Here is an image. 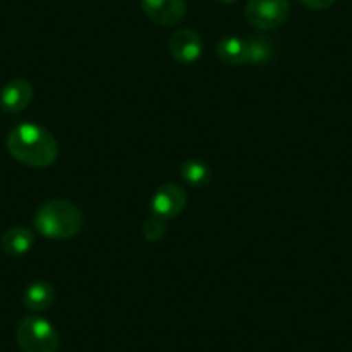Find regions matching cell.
Instances as JSON below:
<instances>
[{
	"label": "cell",
	"instance_id": "1",
	"mask_svg": "<svg viewBox=\"0 0 352 352\" xmlns=\"http://www.w3.org/2000/svg\"><path fill=\"white\" fill-rule=\"evenodd\" d=\"M8 151L16 161L30 168H49L59 154L54 135L35 123H23L12 128L8 137Z\"/></svg>",
	"mask_w": 352,
	"mask_h": 352
},
{
	"label": "cell",
	"instance_id": "2",
	"mask_svg": "<svg viewBox=\"0 0 352 352\" xmlns=\"http://www.w3.org/2000/svg\"><path fill=\"white\" fill-rule=\"evenodd\" d=\"M83 225L81 211L69 201L54 199L38 208L35 214V228L42 236L52 240H67L78 235Z\"/></svg>",
	"mask_w": 352,
	"mask_h": 352
},
{
	"label": "cell",
	"instance_id": "3",
	"mask_svg": "<svg viewBox=\"0 0 352 352\" xmlns=\"http://www.w3.org/2000/svg\"><path fill=\"white\" fill-rule=\"evenodd\" d=\"M16 340L23 352H57L60 338L50 321L40 316H26L19 321Z\"/></svg>",
	"mask_w": 352,
	"mask_h": 352
},
{
	"label": "cell",
	"instance_id": "4",
	"mask_svg": "<svg viewBox=\"0 0 352 352\" xmlns=\"http://www.w3.org/2000/svg\"><path fill=\"white\" fill-rule=\"evenodd\" d=\"M290 16L289 0H249L245 18L257 30H276L287 23Z\"/></svg>",
	"mask_w": 352,
	"mask_h": 352
},
{
	"label": "cell",
	"instance_id": "5",
	"mask_svg": "<svg viewBox=\"0 0 352 352\" xmlns=\"http://www.w3.org/2000/svg\"><path fill=\"white\" fill-rule=\"evenodd\" d=\"M185 206H187V192L180 185L164 184L152 195L151 211L154 216L168 221L180 216Z\"/></svg>",
	"mask_w": 352,
	"mask_h": 352
},
{
	"label": "cell",
	"instance_id": "6",
	"mask_svg": "<svg viewBox=\"0 0 352 352\" xmlns=\"http://www.w3.org/2000/svg\"><path fill=\"white\" fill-rule=\"evenodd\" d=\"M204 50V42L195 30L182 28L169 38V54L176 63L190 66L197 63Z\"/></svg>",
	"mask_w": 352,
	"mask_h": 352
},
{
	"label": "cell",
	"instance_id": "7",
	"mask_svg": "<svg viewBox=\"0 0 352 352\" xmlns=\"http://www.w3.org/2000/svg\"><path fill=\"white\" fill-rule=\"evenodd\" d=\"M145 16L155 25L175 26L187 14L185 0H140Z\"/></svg>",
	"mask_w": 352,
	"mask_h": 352
},
{
	"label": "cell",
	"instance_id": "8",
	"mask_svg": "<svg viewBox=\"0 0 352 352\" xmlns=\"http://www.w3.org/2000/svg\"><path fill=\"white\" fill-rule=\"evenodd\" d=\"M33 100V87L28 80H11L0 90V107L9 114L23 113Z\"/></svg>",
	"mask_w": 352,
	"mask_h": 352
},
{
	"label": "cell",
	"instance_id": "9",
	"mask_svg": "<svg viewBox=\"0 0 352 352\" xmlns=\"http://www.w3.org/2000/svg\"><path fill=\"white\" fill-rule=\"evenodd\" d=\"M33 243H35V233L30 228H25V226L9 228L0 239V247L11 257L25 256L32 249Z\"/></svg>",
	"mask_w": 352,
	"mask_h": 352
},
{
	"label": "cell",
	"instance_id": "10",
	"mask_svg": "<svg viewBox=\"0 0 352 352\" xmlns=\"http://www.w3.org/2000/svg\"><path fill=\"white\" fill-rule=\"evenodd\" d=\"M54 297H56L54 287L49 282L38 280V282L30 283L23 292V306L32 313H42L52 306Z\"/></svg>",
	"mask_w": 352,
	"mask_h": 352
},
{
	"label": "cell",
	"instance_id": "11",
	"mask_svg": "<svg viewBox=\"0 0 352 352\" xmlns=\"http://www.w3.org/2000/svg\"><path fill=\"white\" fill-rule=\"evenodd\" d=\"M216 54L226 66H242L247 63L245 40L239 36H223L216 45Z\"/></svg>",
	"mask_w": 352,
	"mask_h": 352
},
{
	"label": "cell",
	"instance_id": "12",
	"mask_svg": "<svg viewBox=\"0 0 352 352\" xmlns=\"http://www.w3.org/2000/svg\"><path fill=\"white\" fill-rule=\"evenodd\" d=\"M182 180L194 188H202L209 185L212 178V171L208 166V162L201 159H187L180 168Z\"/></svg>",
	"mask_w": 352,
	"mask_h": 352
},
{
	"label": "cell",
	"instance_id": "13",
	"mask_svg": "<svg viewBox=\"0 0 352 352\" xmlns=\"http://www.w3.org/2000/svg\"><path fill=\"white\" fill-rule=\"evenodd\" d=\"M247 47V63L264 64L268 63L273 56V42L264 35L250 36L245 40Z\"/></svg>",
	"mask_w": 352,
	"mask_h": 352
},
{
	"label": "cell",
	"instance_id": "14",
	"mask_svg": "<svg viewBox=\"0 0 352 352\" xmlns=\"http://www.w3.org/2000/svg\"><path fill=\"white\" fill-rule=\"evenodd\" d=\"M164 232H166L164 219L157 218V216L154 214H152L151 218L145 219L144 226H142V235H144V239L147 240V242H157V240H161L162 236H164Z\"/></svg>",
	"mask_w": 352,
	"mask_h": 352
},
{
	"label": "cell",
	"instance_id": "15",
	"mask_svg": "<svg viewBox=\"0 0 352 352\" xmlns=\"http://www.w3.org/2000/svg\"><path fill=\"white\" fill-rule=\"evenodd\" d=\"M300 2L313 11H324L335 4V0H300Z\"/></svg>",
	"mask_w": 352,
	"mask_h": 352
},
{
	"label": "cell",
	"instance_id": "16",
	"mask_svg": "<svg viewBox=\"0 0 352 352\" xmlns=\"http://www.w3.org/2000/svg\"><path fill=\"white\" fill-rule=\"evenodd\" d=\"M221 2H225V4H233V2H236V0H221Z\"/></svg>",
	"mask_w": 352,
	"mask_h": 352
}]
</instances>
